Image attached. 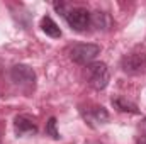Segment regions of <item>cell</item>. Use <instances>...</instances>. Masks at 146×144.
Segmentation results:
<instances>
[{
	"instance_id": "cell-1",
	"label": "cell",
	"mask_w": 146,
	"mask_h": 144,
	"mask_svg": "<svg viewBox=\"0 0 146 144\" xmlns=\"http://www.w3.org/2000/svg\"><path fill=\"white\" fill-rule=\"evenodd\" d=\"M85 76H87V81L92 88L95 90H104L109 83V68L106 63H90L87 65V70H85Z\"/></svg>"
},
{
	"instance_id": "cell-2",
	"label": "cell",
	"mask_w": 146,
	"mask_h": 144,
	"mask_svg": "<svg viewBox=\"0 0 146 144\" xmlns=\"http://www.w3.org/2000/svg\"><path fill=\"white\" fill-rule=\"evenodd\" d=\"M63 17L66 19L68 26L72 27L73 31H78V32H83L92 24V14L85 7H73Z\"/></svg>"
},
{
	"instance_id": "cell-3",
	"label": "cell",
	"mask_w": 146,
	"mask_h": 144,
	"mask_svg": "<svg viewBox=\"0 0 146 144\" xmlns=\"http://www.w3.org/2000/svg\"><path fill=\"white\" fill-rule=\"evenodd\" d=\"M100 53V46L97 44H75L70 49V59L76 65H90L92 59L97 58V54Z\"/></svg>"
},
{
	"instance_id": "cell-4",
	"label": "cell",
	"mask_w": 146,
	"mask_h": 144,
	"mask_svg": "<svg viewBox=\"0 0 146 144\" xmlns=\"http://www.w3.org/2000/svg\"><path fill=\"white\" fill-rule=\"evenodd\" d=\"M121 68L127 75H141L146 71V54L145 53H131L121 59Z\"/></svg>"
},
{
	"instance_id": "cell-5",
	"label": "cell",
	"mask_w": 146,
	"mask_h": 144,
	"mask_svg": "<svg viewBox=\"0 0 146 144\" xmlns=\"http://www.w3.org/2000/svg\"><path fill=\"white\" fill-rule=\"evenodd\" d=\"M10 78H12V81H14L17 87H22V88H26V90L33 88V87H34V81H36L34 71H33L29 66H26V65H15V66H12V70H10Z\"/></svg>"
},
{
	"instance_id": "cell-6",
	"label": "cell",
	"mask_w": 146,
	"mask_h": 144,
	"mask_svg": "<svg viewBox=\"0 0 146 144\" xmlns=\"http://www.w3.org/2000/svg\"><path fill=\"white\" fill-rule=\"evenodd\" d=\"M14 129L17 132V136H33L37 132V126L27 117H15L14 120Z\"/></svg>"
},
{
	"instance_id": "cell-7",
	"label": "cell",
	"mask_w": 146,
	"mask_h": 144,
	"mask_svg": "<svg viewBox=\"0 0 146 144\" xmlns=\"http://www.w3.org/2000/svg\"><path fill=\"white\" fill-rule=\"evenodd\" d=\"M41 29H42V32L46 34V36L49 37H60L61 36V31H60V27H58V24L51 19V17H42L41 19Z\"/></svg>"
},
{
	"instance_id": "cell-8",
	"label": "cell",
	"mask_w": 146,
	"mask_h": 144,
	"mask_svg": "<svg viewBox=\"0 0 146 144\" xmlns=\"http://www.w3.org/2000/svg\"><path fill=\"white\" fill-rule=\"evenodd\" d=\"M85 119H88V120H92V122L104 124V122H107V120H109V114H107V110H106L104 107L95 105V107H92L88 112H87Z\"/></svg>"
},
{
	"instance_id": "cell-9",
	"label": "cell",
	"mask_w": 146,
	"mask_h": 144,
	"mask_svg": "<svg viewBox=\"0 0 146 144\" xmlns=\"http://www.w3.org/2000/svg\"><path fill=\"white\" fill-rule=\"evenodd\" d=\"M112 105L117 108V110H121V112H127V114H138V112H139L138 107H136L133 102H129V100H126V98H122V97H115V98H112Z\"/></svg>"
},
{
	"instance_id": "cell-10",
	"label": "cell",
	"mask_w": 146,
	"mask_h": 144,
	"mask_svg": "<svg viewBox=\"0 0 146 144\" xmlns=\"http://www.w3.org/2000/svg\"><path fill=\"white\" fill-rule=\"evenodd\" d=\"M92 24L97 26L99 29H109L112 22L106 12H95V14H92Z\"/></svg>"
},
{
	"instance_id": "cell-11",
	"label": "cell",
	"mask_w": 146,
	"mask_h": 144,
	"mask_svg": "<svg viewBox=\"0 0 146 144\" xmlns=\"http://www.w3.org/2000/svg\"><path fill=\"white\" fill-rule=\"evenodd\" d=\"M46 134H49L53 139H60V132L56 131V117H51L46 124Z\"/></svg>"
},
{
	"instance_id": "cell-12",
	"label": "cell",
	"mask_w": 146,
	"mask_h": 144,
	"mask_svg": "<svg viewBox=\"0 0 146 144\" xmlns=\"http://www.w3.org/2000/svg\"><path fill=\"white\" fill-rule=\"evenodd\" d=\"M136 144H146V134L139 136V137H138V141H136Z\"/></svg>"
},
{
	"instance_id": "cell-13",
	"label": "cell",
	"mask_w": 146,
	"mask_h": 144,
	"mask_svg": "<svg viewBox=\"0 0 146 144\" xmlns=\"http://www.w3.org/2000/svg\"><path fill=\"white\" fill-rule=\"evenodd\" d=\"M143 129H145V131H146V119H145V120H143Z\"/></svg>"
}]
</instances>
